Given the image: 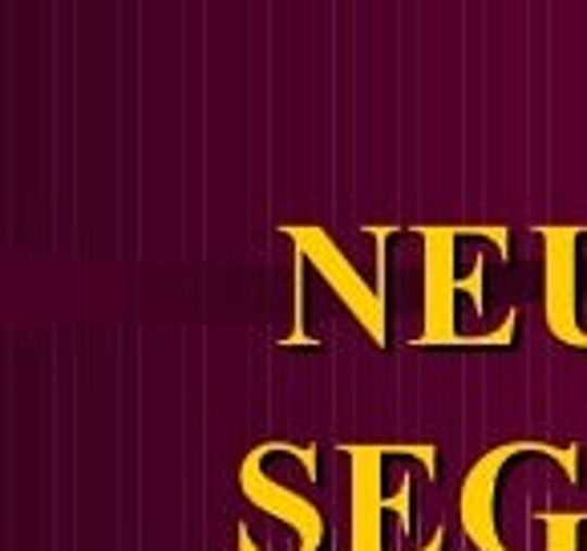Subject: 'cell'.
Segmentation results:
<instances>
[{"label": "cell", "instance_id": "2", "mask_svg": "<svg viewBox=\"0 0 587 551\" xmlns=\"http://www.w3.org/2000/svg\"><path fill=\"white\" fill-rule=\"evenodd\" d=\"M321 248H324V260L316 264V268H324V276L333 280V288L340 292V300L352 304V313L365 321L369 333H373V337H382V309H377V297H369V288L361 284V276H357V272H352L349 264H345V260L324 243V239H321Z\"/></svg>", "mask_w": 587, "mask_h": 551}, {"label": "cell", "instance_id": "1", "mask_svg": "<svg viewBox=\"0 0 587 551\" xmlns=\"http://www.w3.org/2000/svg\"><path fill=\"white\" fill-rule=\"evenodd\" d=\"M547 248V268H544V309L547 325L559 341L567 345H587V333L575 321V231L559 227L544 236Z\"/></svg>", "mask_w": 587, "mask_h": 551}]
</instances>
